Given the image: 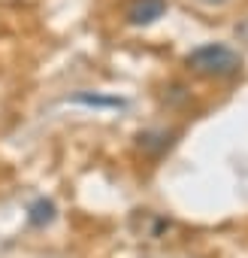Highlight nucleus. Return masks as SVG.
<instances>
[{
    "label": "nucleus",
    "instance_id": "7ed1b4c3",
    "mask_svg": "<svg viewBox=\"0 0 248 258\" xmlns=\"http://www.w3.org/2000/svg\"><path fill=\"white\" fill-rule=\"evenodd\" d=\"M173 131H143L137 137V146L146 152V155H164L170 146H173Z\"/></svg>",
    "mask_w": 248,
    "mask_h": 258
},
{
    "label": "nucleus",
    "instance_id": "39448f33",
    "mask_svg": "<svg viewBox=\"0 0 248 258\" xmlns=\"http://www.w3.org/2000/svg\"><path fill=\"white\" fill-rule=\"evenodd\" d=\"M73 103L100 106V109H121V106H124V100H121V97H103V94H88V91L76 94V97H73Z\"/></svg>",
    "mask_w": 248,
    "mask_h": 258
},
{
    "label": "nucleus",
    "instance_id": "f257e3e1",
    "mask_svg": "<svg viewBox=\"0 0 248 258\" xmlns=\"http://www.w3.org/2000/svg\"><path fill=\"white\" fill-rule=\"evenodd\" d=\"M185 67L203 79H230L239 73L242 58L227 43H206V46H197L185 55Z\"/></svg>",
    "mask_w": 248,
    "mask_h": 258
},
{
    "label": "nucleus",
    "instance_id": "f03ea898",
    "mask_svg": "<svg viewBox=\"0 0 248 258\" xmlns=\"http://www.w3.org/2000/svg\"><path fill=\"white\" fill-rule=\"evenodd\" d=\"M167 16V0H128L124 7V22L131 28H152Z\"/></svg>",
    "mask_w": 248,
    "mask_h": 258
},
{
    "label": "nucleus",
    "instance_id": "20e7f679",
    "mask_svg": "<svg viewBox=\"0 0 248 258\" xmlns=\"http://www.w3.org/2000/svg\"><path fill=\"white\" fill-rule=\"evenodd\" d=\"M52 219H55V204H52V201L40 198V201L31 204V210H28V222H31L34 228H43V225H49Z\"/></svg>",
    "mask_w": 248,
    "mask_h": 258
},
{
    "label": "nucleus",
    "instance_id": "423d86ee",
    "mask_svg": "<svg viewBox=\"0 0 248 258\" xmlns=\"http://www.w3.org/2000/svg\"><path fill=\"white\" fill-rule=\"evenodd\" d=\"M200 4H206V7H224V4H230V0H200Z\"/></svg>",
    "mask_w": 248,
    "mask_h": 258
}]
</instances>
